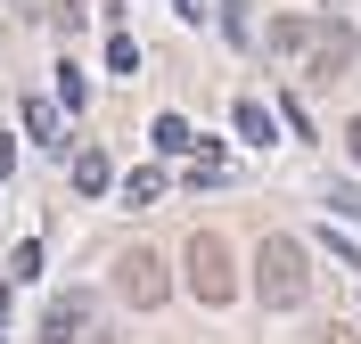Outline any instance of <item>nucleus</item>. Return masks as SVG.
<instances>
[{"label":"nucleus","instance_id":"7ed1b4c3","mask_svg":"<svg viewBox=\"0 0 361 344\" xmlns=\"http://www.w3.org/2000/svg\"><path fill=\"white\" fill-rule=\"evenodd\" d=\"M353 58H361V33H353L345 17H320V25H312V49H304V74L329 91V82L353 74Z\"/></svg>","mask_w":361,"mask_h":344},{"label":"nucleus","instance_id":"f03ea898","mask_svg":"<svg viewBox=\"0 0 361 344\" xmlns=\"http://www.w3.org/2000/svg\"><path fill=\"white\" fill-rule=\"evenodd\" d=\"M180 262H189V295H197V303H214V312H222V303L238 295V254H230L222 229H197V238L180 246Z\"/></svg>","mask_w":361,"mask_h":344},{"label":"nucleus","instance_id":"6e6552de","mask_svg":"<svg viewBox=\"0 0 361 344\" xmlns=\"http://www.w3.org/2000/svg\"><path fill=\"white\" fill-rule=\"evenodd\" d=\"M107 181H115V164L99 156V148H82V156H74V189H82V197H99Z\"/></svg>","mask_w":361,"mask_h":344},{"label":"nucleus","instance_id":"423d86ee","mask_svg":"<svg viewBox=\"0 0 361 344\" xmlns=\"http://www.w3.org/2000/svg\"><path fill=\"white\" fill-rule=\"evenodd\" d=\"M164 189H173V181H164V164H140L132 181H123V205H157Z\"/></svg>","mask_w":361,"mask_h":344},{"label":"nucleus","instance_id":"f257e3e1","mask_svg":"<svg viewBox=\"0 0 361 344\" xmlns=\"http://www.w3.org/2000/svg\"><path fill=\"white\" fill-rule=\"evenodd\" d=\"M255 295H263L271 312H288V303L312 295V254H304V238L271 229L263 246H255Z\"/></svg>","mask_w":361,"mask_h":344},{"label":"nucleus","instance_id":"f8f14e48","mask_svg":"<svg viewBox=\"0 0 361 344\" xmlns=\"http://www.w3.org/2000/svg\"><path fill=\"white\" fill-rule=\"evenodd\" d=\"M222 172H230V164H222V148H197V164H189V189H214Z\"/></svg>","mask_w":361,"mask_h":344},{"label":"nucleus","instance_id":"ddd939ff","mask_svg":"<svg viewBox=\"0 0 361 344\" xmlns=\"http://www.w3.org/2000/svg\"><path fill=\"white\" fill-rule=\"evenodd\" d=\"M107 66L115 74H140V42H132V33H107Z\"/></svg>","mask_w":361,"mask_h":344},{"label":"nucleus","instance_id":"1a4fd4ad","mask_svg":"<svg viewBox=\"0 0 361 344\" xmlns=\"http://www.w3.org/2000/svg\"><path fill=\"white\" fill-rule=\"evenodd\" d=\"M238 132H247L255 148H271V139H279V123H271V107H263V98H238Z\"/></svg>","mask_w":361,"mask_h":344},{"label":"nucleus","instance_id":"dca6fc26","mask_svg":"<svg viewBox=\"0 0 361 344\" xmlns=\"http://www.w3.org/2000/svg\"><path fill=\"white\" fill-rule=\"evenodd\" d=\"M329 205H337V213H353V222H361V189H345V181H337V189H329Z\"/></svg>","mask_w":361,"mask_h":344},{"label":"nucleus","instance_id":"a211bd4d","mask_svg":"<svg viewBox=\"0 0 361 344\" xmlns=\"http://www.w3.org/2000/svg\"><path fill=\"white\" fill-rule=\"evenodd\" d=\"M8 164H17V139H8V132H0V181H8Z\"/></svg>","mask_w":361,"mask_h":344},{"label":"nucleus","instance_id":"9b49d317","mask_svg":"<svg viewBox=\"0 0 361 344\" xmlns=\"http://www.w3.org/2000/svg\"><path fill=\"white\" fill-rule=\"evenodd\" d=\"M148 139H157L164 156H180V148H189V139H197V132H189L180 115H157V123H148Z\"/></svg>","mask_w":361,"mask_h":344},{"label":"nucleus","instance_id":"39448f33","mask_svg":"<svg viewBox=\"0 0 361 344\" xmlns=\"http://www.w3.org/2000/svg\"><path fill=\"white\" fill-rule=\"evenodd\" d=\"M82 336H90V295H82V287L49 295V312H42V344H82Z\"/></svg>","mask_w":361,"mask_h":344},{"label":"nucleus","instance_id":"9d476101","mask_svg":"<svg viewBox=\"0 0 361 344\" xmlns=\"http://www.w3.org/2000/svg\"><path fill=\"white\" fill-rule=\"evenodd\" d=\"M25 132L42 139V148H58V139H66V132H58V107H49V98H25Z\"/></svg>","mask_w":361,"mask_h":344},{"label":"nucleus","instance_id":"0eeeda50","mask_svg":"<svg viewBox=\"0 0 361 344\" xmlns=\"http://www.w3.org/2000/svg\"><path fill=\"white\" fill-rule=\"evenodd\" d=\"M263 42H271V49H312V17H271Z\"/></svg>","mask_w":361,"mask_h":344},{"label":"nucleus","instance_id":"412c9836","mask_svg":"<svg viewBox=\"0 0 361 344\" xmlns=\"http://www.w3.org/2000/svg\"><path fill=\"white\" fill-rule=\"evenodd\" d=\"M0 328H8V287H0Z\"/></svg>","mask_w":361,"mask_h":344},{"label":"nucleus","instance_id":"6ab92c4d","mask_svg":"<svg viewBox=\"0 0 361 344\" xmlns=\"http://www.w3.org/2000/svg\"><path fill=\"white\" fill-rule=\"evenodd\" d=\"M320 344H361V328H329V336H320Z\"/></svg>","mask_w":361,"mask_h":344},{"label":"nucleus","instance_id":"20e7f679","mask_svg":"<svg viewBox=\"0 0 361 344\" xmlns=\"http://www.w3.org/2000/svg\"><path fill=\"white\" fill-rule=\"evenodd\" d=\"M115 295L132 303V312H157V303L173 295V271H164V254H157V246H132L123 262H115Z\"/></svg>","mask_w":361,"mask_h":344},{"label":"nucleus","instance_id":"4468645a","mask_svg":"<svg viewBox=\"0 0 361 344\" xmlns=\"http://www.w3.org/2000/svg\"><path fill=\"white\" fill-rule=\"evenodd\" d=\"M58 98H66V107H90V82H82V66H66V74H58Z\"/></svg>","mask_w":361,"mask_h":344},{"label":"nucleus","instance_id":"2eb2a0df","mask_svg":"<svg viewBox=\"0 0 361 344\" xmlns=\"http://www.w3.org/2000/svg\"><path fill=\"white\" fill-rule=\"evenodd\" d=\"M320 246H329V254H345V271H361V246L345 238V229H320Z\"/></svg>","mask_w":361,"mask_h":344},{"label":"nucleus","instance_id":"aec40b11","mask_svg":"<svg viewBox=\"0 0 361 344\" xmlns=\"http://www.w3.org/2000/svg\"><path fill=\"white\" fill-rule=\"evenodd\" d=\"M345 148H353V156H361V115H353V123H345Z\"/></svg>","mask_w":361,"mask_h":344},{"label":"nucleus","instance_id":"f3484780","mask_svg":"<svg viewBox=\"0 0 361 344\" xmlns=\"http://www.w3.org/2000/svg\"><path fill=\"white\" fill-rule=\"evenodd\" d=\"M173 8H180L189 25H205V17H214V0H173Z\"/></svg>","mask_w":361,"mask_h":344}]
</instances>
